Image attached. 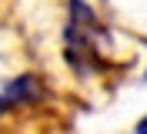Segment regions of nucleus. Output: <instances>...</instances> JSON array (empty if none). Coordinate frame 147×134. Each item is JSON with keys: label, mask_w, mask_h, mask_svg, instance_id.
Here are the masks:
<instances>
[{"label": "nucleus", "mask_w": 147, "mask_h": 134, "mask_svg": "<svg viewBox=\"0 0 147 134\" xmlns=\"http://www.w3.org/2000/svg\"><path fill=\"white\" fill-rule=\"evenodd\" d=\"M47 97V84L37 74H17L0 87V114L20 111V107H37Z\"/></svg>", "instance_id": "obj_2"}, {"label": "nucleus", "mask_w": 147, "mask_h": 134, "mask_svg": "<svg viewBox=\"0 0 147 134\" xmlns=\"http://www.w3.org/2000/svg\"><path fill=\"white\" fill-rule=\"evenodd\" d=\"M134 134H147V114H144V117H140L137 124H134Z\"/></svg>", "instance_id": "obj_3"}, {"label": "nucleus", "mask_w": 147, "mask_h": 134, "mask_svg": "<svg viewBox=\"0 0 147 134\" xmlns=\"http://www.w3.org/2000/svg\"><path fill=\"white\" fill-rule=\"evenodd\" d=\"M144 80H147V71H144Z\"/></svg>", "instance_id": "obj_4"}, {"label": "nucleus", "mask_w": 147, "mask_h": 134, "mask_svg": "<svg viewBox=\"0 0 147 134\" xmlns=\"http://www.w3.org/2000/svg\"><path fill=\"white\" fill-rule=\"evenodd\" d=\"M104 47L107 27L94 14L87 0H67V24H64V61L77 77H94L104 71Z\"/></svg>", "instance_id": "obj_1"}]
</instances>
